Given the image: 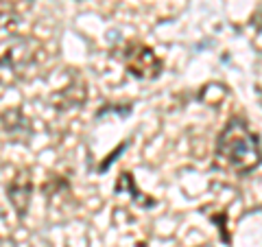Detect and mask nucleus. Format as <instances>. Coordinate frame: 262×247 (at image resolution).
I'll return each instance as SVG.
<instances>
[{
  "label": "nucleus",
  "instance_id": "f03ea898",
  "mask_svg": "<svg viewBox=\"0 0 262 247\" xmlns=\"http://www.w3.org/2000/svg\"><path fill=\"white\" fill-rule=\"evenodd\" d=\"M39 53H42V46L37 39L11 33V35L0 39V68L20 72L35 64Z\"/></svg>",
  "mask_w": 262,
  "mask_h": 247
},
{
  "label": "nucleus",
  "instance_id": "7ed1b4c3",
  "mask_svg": "<svg viewBox=\"0 0 262 247\" xmlns=\"http://www.w3.org/2000/svg\"><path fill=\"white\" fill-rule=\"evenodd\" d=\"M122 64H125V70L131 77L140 81H155L164 70V64L158 53L151 46L140 42L127 44V48L122 51Z\"/></svg>",
  "mask_w": 262,
  "mask_h": 247
},
{
  "label": "nucleus",
  "instance_id": "f257e3e1",
  "mask_svg": "<svg viewBox=\"0 0 262 247\" xmlns=\"http://www.w3.org/2000/svg\"><path fill=\"white\" fill-rule=\"evenodd\" d=\"M214 155L221 169L236 175H249L262 164L260 138L243 118H229L216 138Z\"/></svg>",
  "mask_w": 262,
  "mask_h": 247
},
{
  "label": "nucleus",
  "instance_id": "20e7f679",
  "mask_svg": "<svg viewBox=\"0 0 262 247\" xmlns=\"http://www.w3.org/2000/svg\"><path fill=\"white\" fill-rule=\"evenodd\" d=\"M7 197H9V203L13 205L15 215L22 219L29 212L31 197H33V182H31L29 171L15 173L13 179L9 182V186H7Z\"/></svg>",
  "mask_w": 262,
  "mask_h": 247
},
{
  "label": "nucleus",
  "instance_id": "39448f33",
  "mask_svg": "<svg viewBox=\"0 0 262 247\" xmlns=\"http://www.w3.org/2000/svg\"><path fill=\"white\" fill-rule=\"evenodd\" d=\"M114 191H116V193H127L131 197V201L138 203L140 208H153V205L158 203L153 197L144 195L140 188H138L136 179H134V173H127V171H122L118 175V182H116V186H114Z\"/></svg>",
  "mask_w": 262,
  "mask_h": 247
},
{
  "label": "nucleus",
  "instance_id": "423d86ee",
  "mask_svg": "<svg viewBox=\"0 0 262 247\" xmlns=\"http://www.w3.org/2000/svg\"><path fill=\"white\" fill-rule=\"evenodd\" d=\"M29 3H31V0H29Z\"/></svg>",
  "mask_w": 262,
  "mask_h": 247
}]
</instances>
